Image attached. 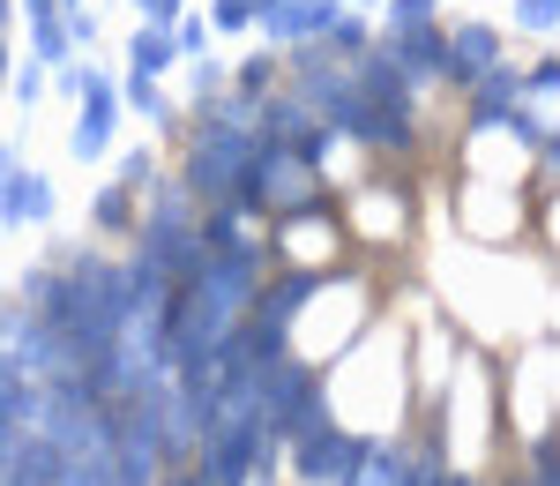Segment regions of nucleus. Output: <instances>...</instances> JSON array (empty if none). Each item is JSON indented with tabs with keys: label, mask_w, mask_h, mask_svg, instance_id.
Returning a JSON list of instances; mask_svg holds the SVG:
<instances>
[{
	"label": "nucleus",
	"mask_w": 560,
	"mask_h": 486,
	"mask_svg": "<svg viewBox=\"0 0 560 486\" xmlns=\"http://www.w3.org/2000/svg\"><path fill=\"white\" fill-rule=\"evenodd\" d=\"M366 456L359 435H345L337 419H322V427H306L300 442H292V464H300L306 486H351V464Z\"/></svg>",
	"instance_id": "f257e3e1"
},
{
	"label": "nucleus",
	"mask_w": 560,
	"mask_h": 486,
	"mask_svg": "<svg viewBox=\"0 0 560 486\" xmlns=\"http://www.w3.org/2000/svg\"><path fill=\"white\" fill-rule=\"evenodd\" d=\"M142 263H158L165 277L195 285V277L210 269V247H202V232L187 218H158V224H142Z\"/></svg>",
	"instance_id": "f03ea898"
},
{
	"label": "nucleus",
	"mask_w": 560,
	"mask_h": 486,
	"mask_svg": "<svg viewBox=\"0 0 560 486\" xmlns=\"http://www.w3.org/2000/svg\"><path fill=\"white\" fill-rule=\"evenodd\" d=\"M345 8L337 0H261L255 23L269 38H329V23H337Z\"/></svg>",
	"instance_id": "7ed1b4c3"
},
{
	"label": "nucleus",
	"mask_w": 560,
	"mask_h": 486,
	"mask_svg": "<svg viewBox=\"0 0 560 486\" xmlns=\"http://www.w3.org/2000/svg\"><path fill=\"white\" fill-rule=\"evenodd\" d=\"M411 83H427V76H448V38L433 31V23H419V31H396V53H388Z\"/></svg>",
	"instance_id": "20e7f679"
},
{
	"label": "nucleus",
	"mask_w": 560,
	"mask_h": 486,
	"mask_svg": "<svg viewBox=\"0 0 560 486\" xmlns=\"http://www.w3.org/2000/svg\"><path fill=\"white\" fill-rule=\"evenodd\" d=\"M493 60H501V38H493L486 23H464V31L448 38V76H456V83H478Z\"/></svg>",
	"instance_id": "39448f33"
},
{
	"label": "nucleus",
	"mask_w": 560,
	"mask_h": 486,
	"mask_svg": "<svg viewBox=\"0 0 560 486\" xmlns=\"http://www.w3.org/2000/svg\"><path fill=\"white\" fill-rule=\"evenodd\" d=\"M113 120H120V105H113V90L97 83L90 90V105H83V120H75V158H105V142H113Z\"/></svg>",
	"instance_id": "423d86ee"
},
{
	"label": "nucleus",
	"mask_w": 560,
	"mask_h": 486,
	"mask_svg": "<svg viewBox=\"0 0 560 486\" xmlns=\"http://www.w3.org/2000/svg\"><path fill=\"white\" fill-rule=\"evenodd\" d=\"M232 180H240L232 158H217V150H187V195H202V202H232Z\"/></svg>",
	"instance_id": "0eeeda50"
},
{
	"label": "nucleus",
	"mask_w": 560,
	"mask_h": 486,
	"mask_svg": "<svg viewBox=\"0 0 560 486\" xmlns=\"http://www.w3.org/2000/svg\"><path fill=\"white\" fill-rule=\"evenodd\" d=\"M38 224V218H52V187H45L38 173H15V187L0 195V224Z\"/></svg>",
	"instance_id": "6e6552de"
},
{
	"label": "nucleus",
	"mask_w": 560,
	"mask_h": 486,
	"mask_svg": "<svg viewBox=\"0 0 560 486\" xmlns=\"http://www.w3.org/2000/svg\"><path fill=\"white\" fill-rule=\"evenodd\" d=\"M306 292H314V277H284V285H277V292H269V300L255 308V322H261V329H277V337H284V329H292V314L306 308Z\"/></svg>",
	"instance_id": "1a4fd4ad"
},
{
	"label": "nucleus",
	"mask_w": 560,
	"mask_h": 486,
	"mask_svg": "<svg viewBox=\"0 0 560 486\" xmlns=\"http://www.w3.org/2000/svg\"><path fill=\"white\" fill-rule=\"evenodd\" d=\"M300 128H306V97H269L261 120H255V142H277V150H284Z\"/></svg>",
	"instance_id": "9d476101"
},
{
	"label": "nucleus",
	"mask_w": 560,
	"mask_h": 486,
	"mask_svg": "<svg viewBox=\"0 0 560 486\" xmlns=\"http://www.w3.org/2000/svg\"><path fill=\"white\" fill-rule=\"evenodd\" d=\"M202 247H210V255H240V247H255V240H247V210L217 202V218L202 224Z\"/></svg>",
	"instance_id": "9b49d317"
},
{
	"label": "nucleus",
	"mask_w": 560,
	"mask_h": 486,
	"mask_svg": "<svg viewBox=\"0 0 560 486\" xmlns=\"http://www.w3.org/2000/svg\"><path fill=\"white\" fill-rule=\"evenodd\" d=\"M128 60H135V76H158V68H173V60H179V38H165V31H135Z\"/></svg>",
	"instance_id": "f8f14e48"
},
{
	"label": "nucleus",
	"mask_w": 560,
	"mask_h": 486,
	"mask_svg": "<svg viewBox=\"0 0 560 486\" xmlns=\"http://www.w3.org/2000/svg\"><path fill=\"white\" fill-rule=\"evenodd\" d=\"M396 479H404V464H396L388 449H374V442H366V456L351 464V486H396Z\"/></svg>",
	"instance_id": "ddd939ff"
},
{
	"label": "nucleus",
	"mask_w": 560,
	"mask_h": 486,
	"mask_svg": "<svg viewBox=\"0 0 560 486\" xmlns=\"http://www.w3.org/2000/svg\"><path fill=\"white\" fill-rule=\"evenodd\" d=\"M329 142H337V135H329V128H314V120H306V128L292 135V142H284V150H292V158H300V165H322V158H329Z\"/></svg>",
	"instance_id": "4468645a"
},
{
	"label": "nucleus",
	"mask_w": 560,
	"mask_h": 486,
	"mask_svg": "<svg viewBox=\"0 0 560 486\" xmlns=\"http://www.w3.org/2000/svg\"><path fill=\"white\" fill-rule=\"evenodd\" d=\"M523 31H560V0H516Z\"/></svg>",
	"instance_id": "2eb2a0df"
},
{
	"label": "nucleus",
	"mask_w": 560,
	"mask_h": 486,
	"mask_svg": "<svg viewBox=\"0 0 560 486\" xmlns=\"http://www.w3.org/2000/svg\"><path fill=\"white\" fill-rule=\"evenodd\" d=\"M433 23V0H388V31H419Z\"/></svg>",
	"instance_id": "dca6fc26"
},
{
	"label": "nucleus",
	"mask_w": 560,
	"mask_h": 486,
	"mask_svg": "<svg viewBox=\"0 0 560 486\" xmlns=\"http://www.w3.org/2000/svg\"><path fill=\"white\" fill-rule=\"evenodd\" d=\"M128 105L142 113V120H165V113H173V105H165V97L150 90V76H135V83H128Z\"/></svg>",
	"instance_id": "f3484780"
},
{
	"label": "nucleus",
	"mask_w": 560,
	"mask_h": 486,
	"mask_svg": "<svg viewBox=\"0 0 560 486\" xmlns=\"http://www.w3.org/2000/svg\"><path fill=\"white\" fill-rule=\"evenodd\" d=\"M128 218H135V202H128V180H120V187L97 195V224H128Z\"/></svg>",
	"instance_id": "a211bd4d"
},
{
	"label": "nucleus",
	"mask_w": 560,
	"mask_h": 486,
	"mask_svg": "<svg viewBox=\"0 0 560 486\" xmlns=\"http://www.w3.org/2000/svg\"><path fill=\"white\" fill-rule=\"evenodd\" d=\"M255 8H261V0H217V23H224V31H247Z\"/></svg>",
	"instance_id": "6ab92c4d"
},
{
	"label": "nucleus",
	"mask_w": 560,
	"mask_h": 486,
	"mask_svg": "<svg viewBox=\"0 0 560 486\" xmlns=\"http://www.w3.org/2000/svg\"><path fill=\"white\" fill-rule=\"evenodd\" d=\"M329 38H337V45H366V23H359V15H337Z\"/></svg>",
	"instance_id": "aec40b11"
},
{
	"label": "nucleus",
	"mask_w": 560,
	"mask_h": 486,
	"mask_svg": "<svg viewBox=\"0 0 560 486\" xmlns=\"http://www.w3.org/2000/svg\"><path fill=\"white\" fill-rule=\"evenodd\" d=\"M560 90V60H546V68H530V97H553Z\"/></svg>",
	"instance_id": "412c9836"
},
{
	"label": "nucleus",
	"mask_w": 560,
	"mask_h": 486,
	"mask_svg": "<svg viewBox=\"0 0 560 486\" xmlns=\"http://www.w3.org/2000/svg\"><path fill=\"white\" fill-rule=\"evenodd\" d=\"M179 53H210V23H179Z\"/></svg>",
	"instance_id": "4be33fe9"
},
{
	"label": "nucleus",
	"mask_w": 560,
	"mask_h": 486,
	"mask_svg": "<svg viewBox=\"0 0 560 486\" xmlns=\"http://www.w3.org/2000/svg\"><path fill=\"white\" fill-rule=\"evenodd\" d=\"M120 180H128V187H150V158H142V150H135L128 165H120Z\"/></svg>",
	"instance_id": "5701e85b"
},
{
	"label": "nucleus",
	"mask_w": 560,
	"mask_h": 486,
	"mask_svg": "<svg viewBox=\"0 0 560 486\" xmlns=\"http://www.w3.org/2000/svg\"><path fill=\"white\" fill-rule=\"evenodd\" d=\"M135 8H142L150 23H173V15H179V0H135Z\"/></svg>",
	"instance_id": "b1692460"
},
{
	"label": "nucleus",
	"mask_w": 560,
	"mask_h": 486,
	"mask_svg": "<svg viewBox=\"0 0 560 486\" xmlns=\"http://www.w3.org/2000/svg\"><path fill=\"white\" fill-rule=\"evenodd\" d=\"M15 173H23V158H15V150H0V195L15 187Z\"/></svg>",
	"instance_id": "393cba45"
},
{
	"label": "nucleus",
	"mask_w": 560,
	"mask_h": 486,
	"mask_svg": "<svg viewBox=\"0 0 560 486\" xmlns=\"http://www.w3.org/2000/svg\"><path fill=\"white\" fill-rule=\"evenodd\" d=\"M23 15H31V23H45V15H60V0H23Z\"/></svg>",
	"instance_id": "a878e982"
},
{
	"label": "nucleus",
	"mask_w": 560,
	"mask_h": 486,
	"mask_svg": "<svg viewBox=\"0 0 560 486\" xmlns=\"http://www.w3.org/2000/svg\"><path fill=\"white\" fill-rule=\"evenodd\" d=\"M173 486H217V479H210V464H202V472H173Z\"/></svg>",
	"instance_id": "bb28decb"
},
{
	"label": "nucleus",
	"mask_w": 560,
	"mask_h": 486,
	"mask_svg": "<svg viewBox=\"0 0 560 486\" xmlns=\"http://www.w3.org/2000/svg\"><path fill=\"white\" fill-rule=\"evenodd\" d=\"M546 165H553V173H560V135H546Z\"/></svg>",
	"instance_id": "cd10ccee"
},
{
	"label": "nucleus",
	"mask_w": 560,
	"mask_h": 486,
	"mask_svg": "<svg viewBox=\"0 0 560 486\" xmlns=\"http://www.w3.org/2000/svg\"><path fill=\"white\" fill-rule=\"evenodd\" d=\"M433 486H471V479H456V472H441V479H433Z\"/></svg>",
	"instance_id": "c85d7f7f"
},
{
	"label": "nucleus",
	"mask_w": 560,
	"mask_h": 486,
	"mask_svg": "<svg viewBox=\"0 0 560 486\" xmlns=\"http://www.w3.org/2000/svg\"><path fill=\"white\" fill-rule=\"evenodd\" d=\"M0 76H8V45H0Z\"/></svg>",
	"instance_id": "c756f323"
},
{
	"label": "nucleus",
	"mask_w": 560,
	"mask_h": 486,
	"mask_svg": "<svg viewBox=\"0 0 560 486\" xmlns=\"http://www.w3.org/2000/svg\"><path fill=\"white\" fill-rule=\"evenodd\" d=\"M60 8H83V0H60Z\"/></svg>",
	"instance_id": "7c9ffc66"
},
{
	"label": "nucleus",
	"mask_w": 560,
	"mask_h": 486,
	"mask_svg": "<svg viewBox=\"0 0 560 486\" xmlns=\"http://www.w3.org/2000/svg\"><path fill=\"white\" fill-rule=\"evenodd\" d=\"M0 23H8V0H0Z\"/></svg>",
	"instance_id": "2f4dec72"
}]
</instances>
